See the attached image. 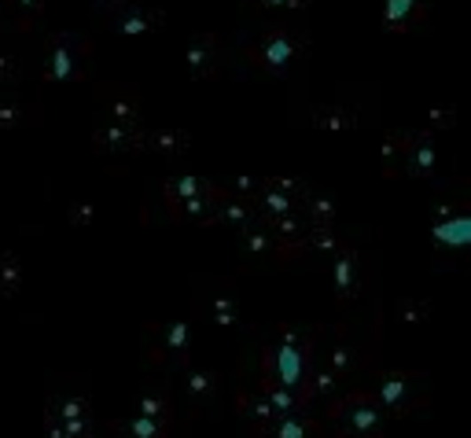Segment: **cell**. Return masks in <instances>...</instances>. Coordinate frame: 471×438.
<instances>
[{"label":"cell","mask_w":471,"mask_h":438,"mask_svg":"<svg viewBox=\"0 0 471 438\" xmlns=\"http://www.w3.org/2000/svg\"><path fill=\"white\" fill-rule=\"evenodd\" d=\"M325 335V328H299V325H277L265 343H262V379H272L280 387L306 395V379L313 369L317 339Z\"/></svg>","instance_id":"cell-1"},{"label":"cell","mask_w":471,"mask_h":438,"mask_svg":"<svg viewBox=\"0 0 471 438\" xmlns=\"http://www.w3.org/2000/svg\"><path fill=\"white\" fill-rule=\"evenodd\" d=\"M328 438H387V412L368 387L342 391L325 405Z\"/></svg>","instance_id":"cell-2"},{"label":"cell","mask_w":471,"mask_h":438,"mask_svg":"<svg viewBox=\"0 0 471 438\" xmlns=\"http://www.w3.org/2000/svg\"><path fill=\"white\" fill-rule=\"evenodd\" d=\"M44 420L63 424L70 431H92V391L82 372H59L48 383L44 395Z\"/></svg>","instance_id":"cell-3"},{"label":"cell","mask_w":471,"mask_h":438,"mask_svg":"<svg viewBox=\"0 0 471 438\" xmlns=\"http://www.w3.org/2000/svg\"><path fill=\"white\" fill-rule=\"evenodd\" d=\"M92 59V44L74 34H56L44 41L41 52V78L44 82H82Z\"/></svg>","instance_id":"cell-4"},{"label":"cell","mask_w":471,"mask_h":438,"mask_svg":"<svg viewBox=\"0 0 471 438\" xmlns=\"http://www.w3.org/2000/svg\"><path fill=\"white\" fill-rule=\"evenodd\" d=\"M317 361H325L339 379H354V376H361V372L372 369V343H365L357 332L339 325L332 332V343L328 347L317 339Z\"/></svg>","instance_id":"cell-5"},{"label":"cell","mask_w":471,"mask_h":438,"mask_svg":"<svg viewBox=\"0 0 471 438\" xmlns=\"http://www.w3.org/2000/svg\"><path fill=\"white\" fill-rule=\"evenodd\" d=\"M428 379V372H380L376 387H372V395H376V402L383 405L387 417H409L412 409H420L428 398L420 395V383Z\"/></svg>","instance_id":"cell-6"},{"label":"cell","mask_w":471,"mask_h":438,"mask_svg":"<svg viewBox=\"0 0 471 438\" xmlns=\"http://www.w3.org/2000/svg\"><path fill=\"white\" fill-rule=\"evenodd\" d=\"M152 332V361H169L184 369L188 354H192V321L173 317V321H155L147 325Z\"/></svg>","instance_id":"cell-7"},{"label":"cell","mask_w":471,"mask_h":438,"mask_svg":"<svg viewBox=\"0 0 471 438\" xmlns=\"http://www.w3.org/2000/svg\"><path fill=\"white\" fill-rule=\"evenodd\" d=\"M247 438H328V420L313 412H287L247 431Z\"/></svg>","instance_id":"cell-8"},{"label":"cell","mask_w":471,"mask_h":438,"mask_svg":"<svg viewBox=\"0 0 471 438\" xmlns=\"http://www.w3.org/2000/svg\"><path fill=\"white\" fill-rule=\"evenodd\" d=\"M471 239V214L464 207L435 210V251L438 254H464Z\"/></svg>","instance_id":"cell-9"},{"label":"cell","mask_w":471,"mask_h":438,"mask_svg":"<svg viewBox=\"0 0 471 438\" xmlns=\"http://www.w3.org/2000/svg\"><path fill=\"white\" fill-rule=\"evenodd\" d=\"M184 383H181V391H184V417L195 420V417H203V412L217 402V391H221V372L214 369H192V364H184Z\"/></svg>","instance_id":"cell-10"},{"label":"cell","mask_w":471,"mask_h":438,"mask_svg":"<svg viewBox=\"0 0 471 438\" xmlns=\"http://www.w3.org/2000/svg\"><path fill=\"white\" fill-rule=\"evenodd\" d=\"M177 398H173V379L166 372H155L144 379V391L137 398V412H144V417L152 420H162V424H173V405Z\"/></svg>","instance_id":"cell-11"},{"label":"cell","mask_w":471,"mask_h":438,"mask_svg":"<svg viewBox=\"0 0 471 438\" xmlns=\"http://www.w3.org/2000/svg\"><path fill=\"white\" fill-rule=\"evenodd\" d=\"M92 148L104 162H122V159H130L133 152H140V133L133 126H118V121H111V126L96 129Z\"/></svg>","instance_id":"cell-12"},{"label":"cell","mask_w":471,"mask_h":438,"mask_svg":"<svg viewBox=\"0 0 471 438\" xmlns=\"http://www.w3.org/2000/svg\"><path fill=\"white\" fill-rule=\"evenodd\" d=\"M332 258H335V262H332L335 299H339V306H350V302L361 295V258H357V251H350V247H339Z\"/></svg>","instance_id":"cell-13"},{"label":"cell","mask_w":471,"mask_h":438,"mask_svg":"<svg viewBox=\"0 0 471 438\" xmlns=\"http://www.w3.org/2000/svg\"><path fill=\"white\" fill-rule=\"evenodd\" d=\"M37 121H41V107H37L34 96L4 89V96H0V129L19 133V129L37 126Z\"/></svg>","instance_id":"cell-14"},{"label":"cell","mask_w":471,"mask_h":438,"mask_svg":"<svg viewBox=\"0 0 471 438\" xmlns=\"http://www.w3.org/2000/svg\"><path fill=\"white\" fill-rule=\"evenodd\" d=\"M203 321L214 325L217 332H232L239 325V302H236L232 291H225V287L210 291V295L203 299Z\"/></svg>","instance_id":"cell-15"},{"label":"cell","mask_w":471,"mask_h":438,"mask_svg":"<svg viewBox=\"0 0 471 438\" xmlns=\"http://www.w3.org/2000/svg\"><path fill=\"white\" fill-rule=\"evenodd\" d=\"M111 431V438H173V424L152 420L144 412H133V417H118L104 424Z\"/></svg>","instance_id":"cell-16"},{"label":"cell","mask_w":471,"mask_h":438,"mask_svg":"<svg viewBox=\"0 0 471 438\" xmlns=\"http://www.w3.org/2000/svg\"><path fill=\"white\" fill-rule=\"evenodd\" d=\"M294 56H299V41H294L287 30H272V34L262 41V48H258V63L269 66L272 74H284L287 63H291Z\"/></svg>","instance_id":"cell-17"},{"label":"cell","mask_w":471,"mask_h":438,"mask_svg":"<svg viewBox=\"0 0 471 438\" xmlns=\"http://www.w3.org/2000/svg\"><path fill=\"white\" fill-rule=\"evenodd\" d=\"M402 166H405V174L409 177H431L435 174V166H438V152H435V140L431 133H416L409 137L405 144V152H402Z\"/></svg>","instance_id":"cell-18"},{"label":"cell","mask_w":471,"mask_h":438,"mask_svg":"<svg viewBox=\"0 0 471 438\" xmlns=\"http://www.w3.org/2000/svg\"><path fill=\"white\" fill-rule=\"evenodd\" d=\"M100 104L107 107L111 121H118V126H133V121L140 118V96L126 85H104L100 89Z\"/></svg>","instance_id":"cell-19"},{"label":"cell","mask_w":471,"mask_h":438,"mask_svg":"<svg viewBox=\"0 0 471 438\" xmlns=\"http://www.w3.org/2000/svg\"><path fill=\"white\" fill-rule=\"evenodd\" d=\"M232 409H236V417L247 424V431L272 420V409H269L265 395L258 391V387H247V383H236V405Z\"/></svg>","instance_id":"cell-20"},{"label":"cell","mask_w":471,"mask_h":438,"mask_svg":"<svg viewBox=\"0 0 471 438\" xmlns=\"http://www.w3.org/2000/svg\"><path fill=\"white\" fill-rule=\"evenodd\" d=\"M188 74L192 78H214L217 74V41L214 37H192V44H188Z\"/></svg>","instance_id":"cell-21"},{"label":"cell","mask_w":471,"mask_h":438,"mask_svg":"<svg viewBox=\"0 0 471 438\" xmlns=\"http://www.w3.org/2000/svg\"><path fill=\"white\" fill-rule=\"evenodd\" d=\"M255 199H247V196H236V199H221L217 210H214V222L210 225H229V229H243V225H251L255 222Z\"/></svg>","instance_id":"cell-22"},{"label":"cell","mask_w":471,"mask_h":438,"mask_svg":"<svg viewBox=\"0 0 471 438\" xmlns=\"http://www.w3.org/2000/svg\"><path fill=\"white\" fill-rule=\"evenodd\" d=\"M30 78V56L22 48H0V85L4 89H19Z\"/></svg>","instance_id":"cell-23"},{"label":"cell","mask_w":471,"mask_h":438,"mask_svg":"<svg viewBox=\"0 0 471 438\" xmlns=\"http://www.w3.org/2000/svg\"><path fill=\"white\" fill-rule=\"evenodd\" d=\"M188 133H177V129H155V133H140V148L147 152H155L162 159H173V155H181L188 148Z\"/></svg>","instance_id":"cell-24"},{"label":"cell","mask_w":471,"mask_h":438,"mask_svg":"<svg viewBox=\"0 0 471 438\" xmlns=\"http://www.w3.org/2000/svg\"><path fill=\"white\" fill-rule=\"evenodd\" d=\"M203 192H214V184L203 181V177H195V174H181V177H169V181H166V199H169V203L203 196Z\"/></svg>","instance_id":"cell-25"},{"label":"cell","mask_w":471,"mask_h":438,"mask_svg":"<svg viewBox=\"0 0 471 438\" xmlns=\"http://www.w3.org/2000/svg\"><path fill=\"white\" fill-rule=\"evenodd\" d=\"M159 12H144V8H133V12H118L114 27L122 34H147V30H159Z\"/></svg>","instance_id":"cell-26"},{"label":"cell","mask_w":471,"mask_h":438,"mask_svg":"<svg viewBox=\"0 0 471 438\" xmlns=\"http://www.w3.org/2000/svg\"><path fill=\"white\" fill-rule=\"evenodd\" d=\"M420 12H424V0H387V27L402 30L420 19Z\"/></svg>","instance_id":"cell-27"},{"label":"cell","mask_w":471,"mask_h":438,"mask_svg":"<svg viewBox=\"0 0 471 438\" xmlns=\"http://www.w3.org/2000/svg\"><path fill=\"white\" fill-rule=\"evenodd\" d=\"M22 291V262L15 254H0V295L15 299Z\"/></svg>","instance_id":"cell-28"},{"label":"cell","mask_w":471,"mask_h":438,"mask_svg":"<svg viewBox=\"0 0 471 438\" xmlns=\"http://www.w3.org/2000/svg\"><path fill=\"white\" fill-rule=\"evenodd\" d=\"M8 12L15 19L19 30H30L37 22V12H41V0H8Z\"/></svg>","instance_id":"cell-29"},{"label":"cell","mask_w":471,"mask_h":438,"mask_svg":"<svg viewBox=\"0 0 471 438\" xmlns=\"http://www.w3.org/2000/svg\"><path fill=\"white\" fill-rule=\"evenodd\" d=\"M394 317H398V325H424L431 317V302H398L394 306Z\"/></svg>","instance_id":"cell-30"},{"label":"cell","mask_w":471,"mask_h":438,"mask_svg":"<svg viewBox=\"0 0 471 438\" xmlns=\"http://www.w3.org/2000/svg\"><path fill=\"white\" fill-rule=\"evenodd\" d=\"M44 438H96L92 431H70L63 424H52V420H44Z\"/></svg>","instance_id":"cell-31"},{"label":"cell","mask_w":471,"mask_h":438,"mask_svg":"<svg viewBox=\"0 0 471 438\" xmlns=\"http://www.w3.org/2000/svg\"><path fill=\"white\" fill-rule=\"evenodd\" d=\"M92 222V207L89 203H74L70 207V225H89Z\"/></svg>","instance_id":"cell-32"},{"label":"cell","mask_w":471,"mask_h":438,"mask_svg":"<svg viewBox=\"0 0 471 438\" xmlns=\"http://www.w3.org/2000/svg\"><path fill=\"white\" fill-rule=\"evenodd\" d=\"M269 4H287V0H269Z\"/></svg>","instance_id":"cell-33"}]
</instances>
